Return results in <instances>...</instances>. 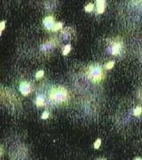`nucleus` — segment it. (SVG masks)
<instances>
[{"label":"nucleus","instance_id":"nucleus-1","mask_svg":"<svg viewBox=\"0 0 142 160\" xmlns=\"http://www.w3.org/2000/svg\"><path fill=\"white\" fill-rule=\"evenodd\" d=\"M68 94L64 87H53L49 92V99L54 104H62L67 102Z\"/></svg>","mask_w":142,"mask_h":160},{"label":"nucleus","instance_id":"nucleus-2","mask_svg":"<svg viewBox=\"0 0 142 160\" xmlns=\"http://www.w3.org/2000/svg\"><path fill=\"white\" fill-rule=\"evenodd\" d=\"M87 76L92 82L93 83L100 82L104 78L102 67L99 64L91 65L87 70Z\"/></svg>","mask_w":142,"mask_h":160},{"label":"nucleus","instance_id":"nucleus-3","mask_svg":"<svg viewBox=\"0 0 142 160\" xmlns=\"http://www.w3.org/2000/svg\"><path fill=\"white\" fill-rule=\"evenodd\" d=\"M109 42L108 47L106 49V53L111 55H119L123 50V42L120 39H115V40H108Z\"/></svg>","mask_w":142,"mask_h":160},{"label":"nucleus","instance_id":"nucleus-4","mask_svg":"<svg viewBox=\"0 0 142 160\" xmlns=\"http://www.w3.org/2000/svg\"><path fill=\"white\" fill-rule=\"evenodd\" d=\"M56 39L55 38H52L50 39V40L46 41V42H45L44 44H42L40 45V51L42 53H49L51 52V51L52 50L53 48L55 47V45H56Z\"/></svg>","mask_w":142,"mask_h":160},{"label":"nucleus","instance_id":"nucleus-5","mask_svg":"<svg viewBox=\"0 0 142 160\" xmlns=\"http://www.w3.org/2000/svg\"><path fill=\"white\" fill-rule=\"evenodd\" d=\"M19 91L23 96H28L31 92V86L27 81H21L19 85Z\"/></svg>","mask_w":142,"mask_h":160},{"label":"nucleus","instance_id":"nucleus-6","mask_svg":"<svg viewBox=\"0 0 142 160\" xmlns=\"http://www.w3.org/2000/svg\"><path fill=\"white\" fill-rule=\"evenodd\" d=\"M55 23L56 22H55V21H54V18H53V16H52V15H50V16H46L44 20H43V24H44L45 29H47V30H49V31L52 30Z\"/></svg>","mask_w":142,"mask_h":160},{"label":"nucleus","instance_id":"nucleus-7","mask_svg":"<svg viewBox=\"0 0 142 160\" xmlns=\"http://www.w3.org/2000/svg\"><path fill=\"white\" fill-rule=\"evenodd\" d=\"M60 37L63 42H67V41L70 40V39L72 38V34H71L69 28H66V29H62L61 32H60Z\"/></svg>","mask_w":142,"mask_h":160},{"label":"nucleus","instance_id":"nucleus-8","mask_svg":"<svg viewBox=\"0 0 142 160\" xmlns=\"http://www.w3.org/2000/svg\"><path fill=\"white\" fill-rule=\"evenodd\" d=\"M45 97L44 94H37V98H36V105H37V107H38V108L43 107L45 105Z\"/></svg>","mask_w":142,"mask_h":160},{"label":"nucleus","instance_id":"nucleus-9","mask_svg":"<svg viewBox=\"0 0 142 160\" xmlns=\"http://www.w3.org/2000/svg\"><path fill=\"white\" fill-rule=\"evenodd\" d=\"M96 5H97V13H103L105 11V1L104 0H100L96 1Z\"/></svg>","mask_w":142,"mask_h":160},{"label":"nucleus","instance_id":"nucleus-10","mask_svg":"<svg viewBox=\"0 0 142 160\" xmlns=\"http://www.w3.org/2000/svg\"><path fill=\"white\" fill-rule=\"evenodd\" d=\"M71 51V45L70 44H68L66 45L64 47H63V50H62V55H64V56H66V55H68L69 52Z\"/></svg>","mask_w":142,"mask_h":160},{"label":"nucleus","instance_id":"nucleus-11","mask_svg":"<svg viewBox=\"0 0 142 160\" xmlns=\"http://www.w3.org/2000/svg\"><path fill=\"white\" fill-rule=\"evenodd\" d=\"M62 28H63V24H62V22H56L55 23V25H54V27H53V29H52V32H57V31H59V30H60V29H62Z\"/></svg>","mask_w":142,"mask_h":160},{"label":"nucleus","instance_id":"nucleus-12","mask_svg":"<svg viewBox=\"0 0 142 160\" xmlns=\"http://www.w3.org/2000/svg\"><path fill=\"white\" fill-rule=\"evenodd\" d=\"M141 113H142V108L140 106H138V107H136V108H134V110H133L134 116H140Z\"/></svg>","mask_w":142,"mask_h":160},{"label":"nucleus","instance_id":"nucleus-13","mask_svg":"<svg viewBox=\"0 0 142 160\" xmlns=\"http://www.w3.org/2000/svg\"><path fill=\"white\" fill-rule=\"evenodd\" d=\"M93 9H94V5L92 3H89L87 5H85V6H84V11L87 12V13H90V12H92Z\"/></svg>","mask_w":142,"mask_h":160},{"label":"nucleus","instance_id":"nucleus-14","mask_svg":"<svg viewBox=\"0 0 142 160\" xmlns=\"http://www.w3.org/2000/svg\"><path fill=\"white\" fill-rule=\"evenodd\" d=\"M114 65H115V61H110V62H106L104 66H105L106 70H111V69L114 67Z\"/></svg>","mask_w":142,"mask_h":160},{"label":"nucleus","instance_id":"nucleus-15","mask_svg":"<svg viewBox=\"0 0 142 160\" xmlns=\"http://www.w3.org/2000/svg\"><path fill=\"white\" fill-rule=\"evenodd\" d=\"M100 146H101V139L98 138V139L95 141V142H94V144H93V148H94V149H100Z\"/></svg>","mask_w":142,"mask_h":160},{"label":"nucleus","instance_id":"nucleus-16","mask_svg":"<svg viewBox=\"0 0 142 160\" xmlns=\"http://www.w3.org/2000/svg\"><path fill=\"white\" fill-rule=\"evenodd\" d=\"M44 75H45V71L44 70H38L37 73H36V78H37V79H40V78H42L43 77H44Z\"/></svg>","mask_w":142,"mask_h":160},{"label":"nucleus","instance_id":"nucleus-17","mask_svg":"<svg viewBox=\"0 0 142 160\" xmlns=\"http://www.w3.org/2000/svg\"><path fill=\"white\" fill-rule=\"evenodd\" d=\"M49 116H50V113H49L48 110H45L42 113V115H41V119H47V118L49 117Z\"/></svg>","mask_w":142,"mask_h":160},{"label":"nucleus","instance_id":"nucleus-18","mask_svg":"<svg viewBox=\"0 0 142 160\" xmlns=\"http://www.w3.org/2000/svg\"><path fill=\"white\" fill-rule=\"evenodd\" d=\"M5 21H1V23H0V35H2L3 30L5 29Z\"/></svg>","mask_w":142,"mask_h":160},{"label":"nucleus","instance_id":"nucleus-19","mask_svg":"<svg viewBox=\"0 0 142 160\" xmlns=\"http://www.w3.org/2000/svg\"><path fill=\"white\" fill-rule=\"evenodd\" d=\"M134 160H139V159H142L141 157H134L133 158Z\"/></svg>","mask_w":142,"mask_h":160},{"label":"nucleus","instance_id":"nucleus-20","mask_svg":"<svg viewBox=\"0 0 142 160\" xmlns=\"http://www.w3.org/2000/svg\"><path fill=\"white\" fill-rule=\"evenodd\" d=\"M139 97H140V100H142V92H141V94H139Z\"/></svg>","mask_w":142,"mask_h":160}]
</instances>
